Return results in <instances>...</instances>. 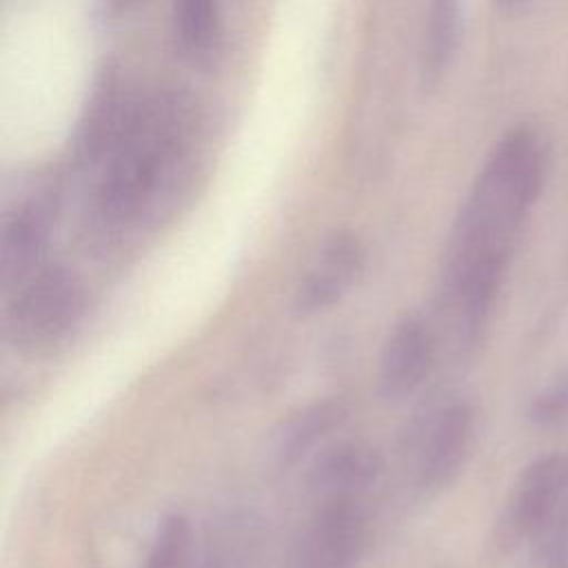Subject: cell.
<instances>
[{"mask_svg":"<svg viewBox=\"0 0 568 568\" xmlns=\"http://www.w3.org/2000/svg\"><path fill=\"white\" fill-rule=\"evenodd\" d=\"M546 146L532 126L504 133L450 226L437 313L459 348L481 342L524 226L541 195Z\"/></svg>","mask_w":568,"mask_h":568,"instance_id":"6da1fadb","label":"cell"},{"mask_svg":"<svg viewBox=\"0 0 568 568\" xmlns=\"http://www.w3.org/2000/svg\"><path fill=\"white\" fill-rule=\"evenodd\" d=\"M87 315V288L58 264H42L7 291L4 337L29 357H44L64 346Z\"/></svg>","mask_w":568,"mask_h":568,"instance_id":"7a4b0ae2","label":"cell"},{"mask_svg":"<svg viewBox=\"0 0 568 568\" xmlns=\"http://www.w3.org/2000/svg\"><path fill=\"white\" fill-rule=\"evenodd\" d=\"M477 437L475 404L459 395L428 399L404 435V457L422 495L448 488L464 470Z\"/></svg>","mask_w":568,"mask_h":568,"instance_id":"3957f363","label":"cell"},{"mask_svg":"<svg viewBox=\"0 0 568 568\" xmlns=\"http://www.w3.org/2000/svg\"><path fill=\"white\" fill-rule=\"evenodd\" d=\"M568 499V453L532 459L517 475L490 530V550L501 557L535 541Z\"/></svg>","mask_w":568,"mask_h":568,"instance_id":"277c9868","label":"cell"},{"mask_svg":"<svg viewBox=\"0 0 568 568\" xmlns=\"http://www.w3.org/2000/svg\"><path fill=\"white\" fill-rule=\"evenodd\" d=\"M366 546L359 499L317 501L295 548L293 568H357Z\"/></svg>","mask_w":568,"mask_h":568,"instance_id":"5b68a950","label":"cell"},{"mask_svg":"<svg viewBox=\"0 0 568 568\" xmlns=\"http://www.w3.org/2000/svg\"><path fill=\"white\" fill-rule=\"evenodd\" d=\"M384 466V455L368 442H333L313 455L306 488L317 501L359 499L382 479Z\"/></svg>","mask_w":568,"mask_h":568,"instance_id":"8992f818","label":"cell"},{"mask_svg":"<svg viewBox=\"0 0 568 568\" xmlns=\"http://www.w3.org/2000/svg\"><path fill=\"white\" fill-rule=\"evenodd\" d=\"M364 271L362 242L346 231L333 233L317 251L293 293V308L308 317L333 308Z\"/></svg>","mask_w":568,"mask_h":568,"instance_id":"52a82bcc","label":"cell"},{"mask_svg":"<svg viewBox=\"0 0 568 568\" xmlns=\"http://www.w3.org/2000/svg\"><path fill=\"white\" fill-rule=\"evenodd\" d=\"M435 348V331L422 317H399L382 344L377 364L379 395L388 402L413 395L428 377Z\"/></svg>","mask_w":568,"mask_h":568,"instance_id":"ba28073f","label":"cell"},{"mask_svg":"<svg viewBox=\"0 0 568 568\" xmlns=\"http://www.w3.org/2000/svg\"><path fill=\"white\" fill-rule=\"evenodd\" d=\"M351 415V406L342 397H317L286 413L273 433V462L280 470H288L315 455L324 442L339 430Z\"/></svg>","mask_w":568,"mask_h":568,"instance_id":"9c48e42d","label":"cell"},{"mask_svg":"<svg viewBox=\"0 0 568 568\" xmlns=\"http://www.w3.org/2000/svg\"><path fill=\"white\" fill-rule=\"evenodd\" d=\"M49 222V206L42 200H29L4 215L0 235V282L4 293L44 264Z\"/></svg>","mask_w":568,"mask_h":568,"instance_id":"30bf717a","label":"cell"},{"mask_svg":"<svg viewBox=\"0 0 568 568\" xmlns=\"http://www.w3.org/2000/svg\"><path fill=\"white\" fill-rule=\"evenodd\" d=\"M462 38V0H424L422 73L437 82L450 67Z\"/></svg>","mask_w":568,"mask_h":568,"instance_id":"8fae6325","label":"cell"},{"mask_svg":"<svg viewBox=\"0 0 568 568\" xmlns=\"http://www.w3.org/2000/svg\"><path fill=\"white\" fill-rule=\"evenodd\" d=\"M175 33L180 47L193 55H209L220 38V11L215 0H178Z\"/></svg>","mask_w":568,"mask_h":568,"instance_id":"7c38bea8","label":"cell"},{"mask_svg":"<svg viewBox=\"0 0 568 568\" xmlns=\"http://www.w3.org/2000/svg\"><path fill=\"white\" fill-rule=\"evenodd\" d=\"M191 552V524L189 519L171 510L155 524L144 568H186Z\"/></svg>","mask_w":568,"mask_h":568,"instance_id":"4fadbf2b","label":"cell"},{"mask_svg":"<svg viewBox=\"0 0 568 568\" xmlns=\"http://www.w3.org/2000/svg\"><path fill=\"white\" fill-rule=\"evenodd\" d=\"M526 417L539 430H568V371L532 395Z\"/></svg>","mask_w":568,"mask_h":568,"instance_id":"5bb4252c","label":"cell"},{"mask_svg":"<svg viewBox=\"0 0 568 568\" xmlns=\"http://www.w3.org/2000/svg\"><path fill=\"white\" fill-rule=\"evenodd\" d=\"M535 555L541 568H568V499L555 519L537 535Z\"/></svg>","mask_w":568,"mask_h":568,"instance_id":"9a60e30c","label":"cell"},{"mask_svg":"<svg viewBox=\"0 0 568 568\" xmlns=\"http://www.w3.org/2000/svg\"><path fill=\"white\" fill-rule=\"evenodd\" d=\"M497 2H501L504 7H519V4H524L526 0H497Z\"/></svg>","mask_w":568,"mask_h":568,"instance_id":"2e32d148","label":"cell"}]
</instances>
